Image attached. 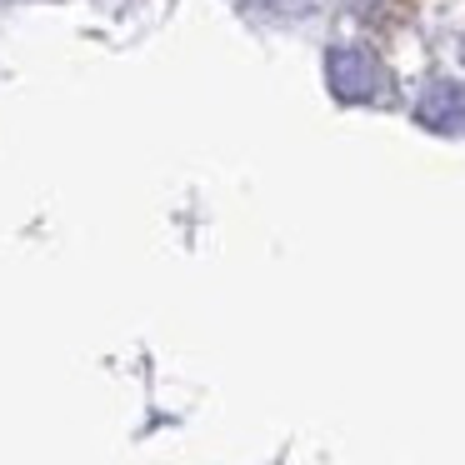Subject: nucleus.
<instances>
[{
	"instance_id": "obj_1",
	"label": "nucleus",
	"mask_w": 465,
	"mask_h": 465,
	"mask_svg": "<svg viewBox=\"0 0 465 465\" xmlns=\"http://www.w3.org/2000/svg\"><path fill=\"white\" fill-rule=\"evenodd\" d=\"M325 75H331V91L341 95V101H351V105L385 101V91H391V75H385V65L375 61L371 51H361V45H341V51H331Z\"/></svg>"
},
{
	"instance_id": "obj_2",
	"label": "nucleus",
	"mask_w": 465,
	"mask_h": 465,
	"mask_svg": "<svg viewBox=\"0 0 465 465\" xmlns=\"http://www.w3.org/2000/svg\"><path fill=\"white\" fill-rule=\"evenodd\" d=\"M415 121L435 135H460L465 131V85L460 81H430L425 95L415 101Z\"/></svg>"
}]
</instances>
